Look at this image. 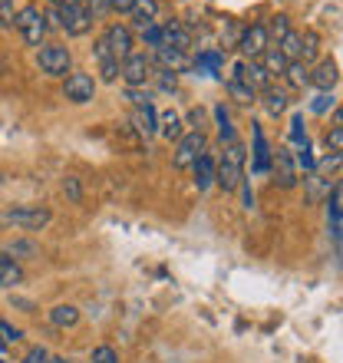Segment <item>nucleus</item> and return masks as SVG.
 Masks as SVG:
<instances>
[{
	"mask_svg": "<svg viewBox=\"0 0 343 363\" xmlns=\"http://www.w3.org/2000/svg\"><path fill=\"white\" fill-rule=\"evenodd\" d=\"M215 182H218L225 191H235L241 182H244V145L241 143L225 145V155H221V162L215 165Z\"/></svg>",
	"mask_w": 343,
	"mask_h": 363,
	"instance_id": "f257e3e1",
	"label": "nucleus"
},
{
	"mask_svg": "<svg viewBox=\"0 0 343 363\" xmlns=\"http://www.w3.org/2000/svg\"><path fill=\"white\" fill-rule=\"evenodd\" d=\"M13 27L20 30L23 43H30V47H40V43H43V37H47V13H43L37 4H27V7L17 10Z\"/></svg>",
	"mask_w": 343,
	"mask_h": 363,
	"instance_id": "f03ea898",
	"label": "nucleus"
},
{
	"mask_svg": "<svg viewBox=\"0 0 343 363\" xmlns=\"http://www.w3.org/2000/svg\"><path fill=\"white\" fill-rule=\"evenodd\" d=\"M57 23H60V30H67L69 37H83L86 30L93 27V17H89V7H86V4L67 0L63 7H57Z\"/></svg>",
	"mask_w": 343,
	"mask_h": 363,
	"instance_id": "7ed1b4c3",
	"label": "nucleus"
},
{
	"mask_svg": "<svg viewBox=\"0 0 343 363\" xmlns=\"http://www.w3.org/2000/svg\"><path fill=\"white\" fill-rule=\"evenodd\" d=\"M37 63L47 77H67L69 67H73V57H69V50L60 47V43H43L37 53Z\"/></svg>",
	"mask_w": 343,
	"mask_h": 363,
	"instance_id": "20e7f679",
	"label": "nucleus"
},
{
	"mask_svg": "<svg viewBox=\"0 0 343 363\" xmlns=\"http://www.w3.org/2000/svg\"><path fill=\"white\" fill-rule=\"evenodd\" d=\"M201 152H205V133H201V129H191V133H185L179 139L172 162H175V169H191Z\"/></svg>",
	"mask_w": 343,
	"mask_h": 363,
	"instance_id": "39448f33",
	"label": "nucleus"
},
{
	"mask_svg": "<svg viewBox=\"0 0 343 363\" xmlns=\"http://www.w3.org/2000/svg\"><path fill=\"white\" fill-rule=\"evenodd\" d=\"M4 221L20 225V228H27V231H40V228H47L50 221H53V215H50L47 208H40V205H27V208L4 211Z\"/></svg>",
	"mask_w": 343,
	"mask_h": 363,
	"instance_id": "423d86ee",
	"label": "nucleus"
},
{
	"mask_svg": "<svg viewBox=\"0 0 343 363\" xmlns=\"http://www.w3.org/2000/svg\"><path fill=\"white\" fill-rule=\"evenodd\" d=\"M271 172H274V182L281 189H294L297 185V162H294V152L281 145L271 152Z\"/></svg>",
	"mask_w": 343,
	"mask_h": 363,
	"instance_id": "0eeeda50",
	"label": "nucleus"
},
{
	"mask_svg": "<svg viewBox=\"0 0 343 363\" xmlns=\"http://www.w3.org/2000/svg\"><path fill=\"white\" fill-rule=\"evenodd\" d=\"M267 43H271V37H267V27L264 23H251V27L241 30L238 37V50L244 60H261V53L267 50Z\"/></svg>",
	"mask_w": 343,
	"mask_h": 363,
	"instance_id": "6e6552de",
	"label": "nucleus"
},
{
	"mask_svg": "<svg viewBox=\"0 0 343 363\" xmlns=\"http://www.w3.org/2000/svg\"><path fill=\"white\" fill-rule=\"evenodd\" d=\"M119 77L129 83V86H145V79L152 77V60L145 53H129L119 67Z\"/></svg>",
	"mask_w": 343,
	"mask_h": 363,
	"instance_id": "1a4fd4ad",
	"label": "nucleus"
},
{
	"mask_svg": "<svg viewBox=\"0 0 343 363\" xmlns=\"http://www.w3.org/2000/svg\"><path fill=\"white\" fill-rule=\"evenodd\" d=\"M63 96H67L69 103H93V96H96V79L89 77V73H69L67 83H63Z\"/></svg>",
	"mask_w": 343,
	"mask_h": 363,
	"instance_id": "9d476101",
	"label": "nucleus"
},
{
	"mask_svg": "<svg viewBox=\"0 0 343 363\" xmlns=\"http://www.w3.org/2000/svg\"><path fill=\"white\" fill-rule=\"evenodd\" d=\"M231 79H241L244 86H251L254 93L271 86V77H267V69L261 67V60H241L238 67H235V77Z\"/></svg>",
	"mask_w": 343,
	"mask_h": 363,
	"instance_id": "9b49d317",
	"label": "nucleus"
},
{
	"mask_svg": "<svg viewBox=\"0 0 343 363\" xmlns=\"http://www.w3.org/2000/svg\"><path fill=\"white\" fill-rule=\"evenodd\" d=\"M103 37H106V43H109V50H113V57L119 60V63L133 53V30L123 27V23H113Z\"/></svg>",
	"mask_w": 343,
	"mask_h": 363,
	"instance_id": "f8f14e48",
	"label": "nucleus"
},
{
	"mask_svg": "<svg viewBox=\"0 0 343 363\" xmlns=\"http://www.w3.org/2000/svg\"><path fill=\"white\" fill-rule=\"evenodd\" d=\"M162 47H172V50H181V53H189L191 50V30L185 23H165L162 27Z\"/></svg>",
	"mask_w": 343,
	"mask_h": 363,
	"instance_id": "ddd939ff",
	"label": "nucleus"
},
{
	"mask_svg": "<svg viewBox=\"0 0 343 363\" xmlns=\"http://www.w3.org/2000/svg\"><path fill=\"white\" fill-rule=\"evenodd\" d=\"M337 79H340V73H337L334 60H320V63L310 69V83H314L320 93H330V89L337 86Z\"/></svg>",
	"mask_w": 343,
	"mask_h": 363,
	"instance_id": "4468645a",
	"label": "nucleus"
},
{
	"mask_svg": "<svg viewBox=\"0 0 343 363\" xmlns=\"http://www.w3.org/2000/svg\"><path fill=\"white\" fill-rule=\"evenodd\" d=\"M155 63H159L165 73H181V69L191 67L189 53H181V50H172V47H159V50H155Z\"/></svg>",
	"mask_w": 343,
	"mask_h": 363,
	"instance_id": "2eb2a0df",
	"label": "nucleus"
},
{
	"mask_svg": "<svg viewBox=\"0 0 343 363\" xmlns=\"http://www.w3.org/2000/svg\"><path fill=\"white\" fill-rule=\"evenodd\" d=\"M215 155H208V152H201L198 159H195V185H198V191H208L211 185H215Z\"/></svg>",
	"mask_w": 343,
	"mask_h": 363,
	"instance_id": "dca6fc26",
	"label": "nucleus"
},
{
	"mask_svg": "<svg viewBox=\"0 0 343 363\" xmlns=\"http://www.w3.org/2000/svg\"><path fill=\"white\" fill-rule=\"evenodd\" d=\"M133 125L145 135V139L159 133V116H155V106L152 103H149V106H135V109H133Z\"/></svg>",
	"mask_w": 343,
	"mask_h": 363,
	"instance_id": "f3484780",
	"label": "nucleus"
},
{
	"mask_svg": "<svg viewBox=\"0 0 343 363\" xmlns=\"http://www.w3.org/2000/svg\"><path fill=\"white\" fill-rule=\"evenodd\" d=\"M261 67L267 69V77H284L287 60H284V53L277 50V43H267V50L261 53Z\"/></svg>",
	"mask_w": 343,
	"mask_h": 363,
	"instance_id": "a211bd4d",
	"label": "nucleus"
},
{
	"mask_svg": "<svg viewBox=\"0 0 343 363\" xmlns=\"http://www.w3.org/2000/svg\"><path fill=\"white\" fill-rule=\"evenodd\" d=\"M129 13H133V20H135V30L149 27V23H155V17H159V0H135Z\"/></svg>",
	"mask_w": 343,
	"mask_h": 363,
	"instance_id": "6ab92c4d",
	"label": "nucleus"
},
{
	"mask_svg": "<svg viewBox=\"0 0 343 363\" xmlns=\"http://www.w3.org/2000/svg\"><path fill=\"white\" fill-rule=\"evenodd\" d=\"M271 169V149H267V139H264V129L254 125V172L264 175Z\"/></svg>",
	"mask_w": 343,
	"mask_h": 363,
	"instance_id": "aec40b11",
	"label": "nucleus"
},
{
	"mask_svg": "<svg viewBox=\"0 0 343 363\" xmlns=\"http://www.w3.org/2000/svg\"><path fill=\"white\" fill-rule=\"evenodd\" d=\"M23 281V268L10 255H0V287H17Z\"/></svg>",
	"mask_w": 343,
	"mask_h": 363,
	"instance_id": "412c9836",
	"label": "nucleus"
},
{
	"mask_svg": "<svg viewBox=\"0 0 343 363\" xmlns=\"http://www.w3.org/2000/svg\"><path fill=\"white\" fill-rule=\"evenodd\" d=\"M261 103H264V109L271 116H281L287 109V93H284V89H277L274 83H271L267 89H261Z\"/></svg>",
	"mask_w": 343,
	"mask_h": 363,
	"instance_id": "4be33fe9",
	"label": "nucleus"
},
{
	"mask_svg": "<svg viewBox=\"0 0 343 363\" xmlns=\"http://www.w3.org/2000/svg\"><path fill=\"white\" fill-rule=\"evenodd\" d=\"M159 133H162L169 143H172V139H181V135H185V133H181V116L175 113V109H165V113L159 116Z\"/></svg>",
	"mask_w": 343,
	"mask_h": 363,
	"instance_id": "5701e85b",
	"label": "nucleus"
},
{
	"mask_svg": "<svg viewBox=\"0 0 343 363\" xmlns=\"http://www.w3.org/2000/svg\"><path fill=\"white\" fill-rule=\"evenodd\" d=\"M50 320H53V327H77L79 324V311L73 304H57L53 311H50Z\"/></svg>",
	"mask_w": 343,
	"mask_h": 363,
	"instance_id": "b1692460",
	"label": "nucleus"
},
{
	"mask_svg": "<svg viewBox=\"0 0 343 363\" xmlns=\"http://www.w3.org/2000/svg\"><path fill=\"white\" fill-rule=\"evenodd\" d=\"M284 77L294 89H304L307 83H310V69H307V63H300V60H291L284 69Z\"/></svg>",
	"mask_w": 343,
	"mask_h": 363,
	"instance_id": "393cba45",
	"label": "nucleus"
},
{
	"mask_svg": "<svg viewBox=\"0 0 343 363\" xmlns=\"http://www.w3.org/2000/svg\"><path fill=\"white\" fill-rule=\"evenodd\" d=\"M277 50L284 53L287 63H291V60H300V33H294V30H287L284 37L277 40Z\"/></svg>",
	"mask_w": 343,
	"mask_h": 363,
	"instance_id": "a878e982",
	"label": "nucleus"
},
{
	"mask_svg": "<svg viewBox=\"0 0 343 363\" xmlns=\"http://www.w3.org/2000/svg\"><path fill=\"white\" fill-rule=\"evenodd\" d=\"M327 215H330V235H334V241H340V189L330 191V201H327Z\"/></svg>",
	"mask_w": 343,
	"mask_h": 363,
	"instance_id": "bb28decb",
	"label": "nucleus"
},
{
	"mask_svg": "<svg viewBox=\"0 0 343 363\" xmlns=\"http://www.w3.org/2000/svg\"><path fill=\"white\" fill-rule=\"evenodd\" d=\"M317 50H320V37L314 30H304L300 33V63H310L317 57Z\"/></svg>",
	"mask_w": 343,
	"mask_h": 363,
	"instance_id": "cd10ccee",
	"label": "nucleus"
},
{
	"mask_svg": "<svg viewBox=\"0 0 343 363\" xmlns=\"http://www.w3.org/2000/svg\"><path fill=\"white\" fill-rule=\"evenodd\" d=\"M215 116H218V133H221V143H238V139H235V125H231L228 109H225V106H218V109H215Z\"/></svg>",
	"mask_w": 343,
	"mask_h": 363,
	"instance_id": "c85d7f7f",
	"label": "nucleus"
},
{
	"mask_svg": "<svg viewBox=\"0 0 343 363\" xmlns=\"http://www.w3.org/2000/svg\"><path fill=\"white\" fill-rule=\"evenodd\" d=\"M343 116H340V109L334 113V129H330V135H327V145H330V152L334 155H340V149H343Z\"/></svg>",
	"mask_w": 343,
	"mask_h": 363,
	"instance_id": "c756f323",
	"label": "nucleus"
},
{
	"mask_svg": "<svg viewBox=\"0 0 343 363\" xmlns=\"http://www.w3.org/2000/svg\"><path fill=\"white\" fill-rule=\"evenodd\" d=\"M228 93L235 96L238 103H254V99H257V93H254V89H251V86H244L241 79H228Z\"/></svg>",
	"mask_w": 343,
	"mask_h": 363,
	"instance_id": "7c9ffc66",
	"label": "nucleus"
},
{
	"mask_svg": "<svg viewBox=\"0 0 343 363\" xmlns=\"http://www.w3.org/2000/svg\"><path fill=\"white\" fill-rule=\"evenodd\" d=\"M139 33H142V40L149 43L152 50L162 47V27L159 23H149V27H139Z\"/></svg>",
	"mask_w": 343,
	"mask_h": 363,
	"instance_id": "2f4dec72",
	"label": "nucleus"
},
{
	"mask_svg": "<svg viewBox=\"0 0 343 363\" xmlns=\"http://www.w3.org/2000/svg\"><path fill=\"white\" fill-rule=\"evenodd\" d=\"M221 63H225V57H221V53H198V67L208 69V73H215V77H218Z\"/></svg>",
	"mask_w": 343,
	"mask_h": 363,
	"instance_id": "473e14b6",
	"label": "nucleus"
},
{
	"mask_svg": "<svg viewBox=\"0 0 343 363\" xmlns=\"http://www.w3.org/2000/svg\"><path fill=\"white\" fill-rule=\"evenodd\" d=\"M0 340H4V344H17V340H23V330L13 327L10 320H0Z\"/></svg>",
	"mask_w": 343,
	"mask_h": 363,
	"instance_id": "72a5a7b5",
	"label": "nucleus"
},
{
	"mask_svg": "<svg viewBox=\"0 0 343 363\" xmlns=\"http://www.w3.org/2000/svg\"><path fill=\"white\" fill-rule=\"evenodd\" d=\"M13 20H17V7H13V0H0V27H13Z\"/></svg>",
	"mask_w": 343,
	"mask_h": 363,
	"instance_id": "f704fd0d",
	"label": "nucleus"
},
{
	"mask_svg": "<svg viewBox=\"0 0 343 363\" xmlns=\"http://www.w3.org/2000/svg\"><path fill=\"white\" fill-rule=\"evenodd\" d=\"M287 30H291V23H287V17L284 13H277L274 20H271V27H267V37H274V40H281L287 33Z\"/></svg>",
	"mask_w": 343,
	"mask_h": 363,
	"instance_id": "c9c22d12",
	"label": "nucleus"
},
{
	"mask_svg": "<svg viewBox=\"0 0 343 363\" xmlns=\"http://www.w3.org/2000/svg\"><path fill=\"white\" fill-rule=\"evenodd\" d=\"M291 139H294L297 145H304L307 143V133H304V116L297 113L294 119H291Z\"/></svg>",
	"mask_w": 343,
	"mask_h": 363,
	"instance_id": "e433bc0d",
	"label": "nucleus"
},
{
	"mask_svg": "<svg viewBox=\"0 0 343 363\" xmlns=\"http://www.w3.org/2000/svg\"><path fill=\"white\" fill-rule=\"evenodd\" d=\"M125 96H129L135 106H149V103H152V93H149V89H142V86H129V89H125Z\"/></svg>",
	"mask_w": 343,
	"mask_h": 363,
	"instance_id": "4c0bfd02",
	"label": "nucleus"
},
{
	"mask_svg": "<svg viewBox=\"0 0 343 363\" xmlns=\"http://www.w3.org/2000/svg\"><path fill=\"white\" fill-rule=\"evenodd\" d=\"M93 363H119V354L113 347H96L93 350Z\"/></svg>",
	"mask_w": 343,
	"mask_h": 363,
	"instance_id": "58836bf2",
	"label": "nucleus"
},
{
	"mask_svg": "<svg viewBox=\"0 0 343 363\" xmlns=\"http://www.w3.org/2000/svg\"><path fill=\"white\" fill-rule=\"evenodd\" d=\"M297 149H300V152H297L294 162H297V165H304L307 172H310V169H314V155H310V139H307L304 145H297Z\"/></svg>",
	"mask_w": 343,
	"mask_h": 363,
	"instance_id": "ea45409f",
	"label": "nucleus"
},
{
	"mask_svg": "<svg viewBox=\"0 0 343 363\" xmlns=\"http://www.w3.org/2000/svg\"><path fill=\"white\" fill-rule=\"evenodd\" d=\"M20 363H50V354H47V347H30L27 357Z\"/></svg>",
	"mask_w": 343,
	"mask_h": 363,
	"instance_id": "a19ab883",
	"label": "nucleus"
},
{
	"mask_svg": "<svg viewBox=\"0 0 343 363\" xmlns=\"http://www.w3.org/2000/svg\"><path fill=\"white\" fill-rule=\"evenodd\" d=\"M330 106H334V96H330V93H317L314 103H310V109H314V113H327Z\"/></svg>",
	"mask_w": 343,
	"mask_h": 363,
	"instance_id": "79ce46f5",
	"label": "nucleus"
},
{
	"mask_svg": "<svg viewBox=\"0 0 343 363\" xmlns=\"http://www.w3.org/2000/svg\"><path fill=\"white\" fill-rule=\"evenodd\" d=\"M93 53H96V60H99V63H106V60H116L113 50H109V43H106V37L96 40V50H93Z\"/></svg>",
	"mask_w": 343,
	"mask_h": 363,
	"instance_id": "37998d69",
	"label": "nucleus"
},
{
	"mask_svg": "<svg viewBox=\"0 0 343 363\" xmlns=\"http://www.w3.org/2000/svg\"><path fill=\"white\" fill-rule=\"evenodd\" d=\"M106 4H109V10H113V13H129L135 0H106Z\"/></svg>",
	"mask_w": 343,
	"mask_h": 363,
	"instance_id": "c03bdc74",
	"label": "nucleus"
},
{
	"mask_svg": "<svg viewBox=\"0 0 343 363\" xmlns=\"http://www.w3.org/2000/svg\"><path fill=\"white\" fill-rule=\"evenodd\" d=\"M63 189H67V195L73 201H79V182L77 179H67V182H63Z\"/></svg>",
	"mask_w": 343,
	"mask_h": 363,
	"instance_id": "a18cd8bd",
	"label": "nucleus"
},
{
	"mask_svg": "<svg viewBox=\"0 0 343 363\" xmlns=\"http://www.w3.org/2000/svg\"><path fill=\"white\" fill-rule=\"evenodd\" d=\"M238 189L244 191V208H254V191H251V185H248V182H241Z\"/></svg>",
	"mask_w": 343,
	"mask_h": 363,
	"instance_id": "49530a36",
	"label": "nucleus"
},
{
	"mask_svg": "<svg viewBox=\"0 0 343 363\" xmlns=\"http://www.w3.org/2000/svg\"><path fill=\"white\" fill-rule=\"evenodd\" d=\"M17 251H20V255H33L37 248H33V245H27V241H17V245H13V255H17Z\"/></svg>",
	"mask_w": 343,
	"mask_h": 363,
	"instance_id": "de8ad7c7",
	"label": "nucleus"
},
{
	"mask_svg": "<svg viewBox=\"0 0 343 363\" xmlns=\"http://www.w3.org/2000/svg\"><path fill=\"white\" fill-rule=\"evenodd\" d=\"M175 83H179V79H175V73H165V69H162V89H175Z\"/></svg>",
	"mask_w": 343,
	"mask_h": 363,
	"instance_id": "09e8293b",
	"label": "nucleus"
},
{
	"mask_svg": "<svg viewBox=\"0 0 343 363\" xmlns=\"http://www.w3.org/2000/svg\"><path fill=\"white\" fill-rule=\"evenodd\" d=\"M50 363H69L67 357H50Z\"/></svg>",
	"mask_w": 343,
	"mask_h": 363,
	"instance_id": "8fccbe9b",
	"label": "nucleus"
},
{
	"mask_svg": "<svg viewBox=\"0 0 343 363\" xmlns=\"http://www.w3.org/2000/svg\"><path fill=\"white\" fill-rule=\"evenodd\" d=\"M53 4H57V7H63V4H67V0H53Z\"/></svg>",
	"mask_w": 343,
	"mask_h": 363,
	"instance_id": "3c124183",
	"label": "nucleus"
},
{
	"mask_svg": "<svg viewBox=\"0 0 343 363\" xmlns=\"http://www.w3.org/2000/svg\"><path fill=\"white\" fill-rule=\"evenodd\" d=\"M4 347H7V344H4V340H0V350H4Z\"/></svg>",
	"mask_w": 343,
	"mask_h": 363,
	"instance_id": "603ef678",
	"label": "nucleus"
},
{
	"mask_svg": "<svg viewBox=\"0 0 343 363\" xmlns=\"http://www.w3.org/2000/svg\"><path fill=\"white\" fill-rule=\"evenodd\" d=\"M77 4H86V0H77Z\"/></svg>",
	"mask_w": 343,
	"mask_h": 363,
	"instance_id": "864d4df0",
	"label": "nucleus"
},
{
	"mask_svg": "<svg viewBox=\"0 0 343 363\" xmlns=\"http://www.w3.org/2000/svg\"><path fill=\"white\" fill-rule=\"evenodd\" d=\"M0 363H7V360H0Z\"/></svg>",
	"mask_w": 343,
	"mask_h": 363,
	"instance_id": "5fc2aeb1",
	"label": "nucleus"
}]
</instances>
